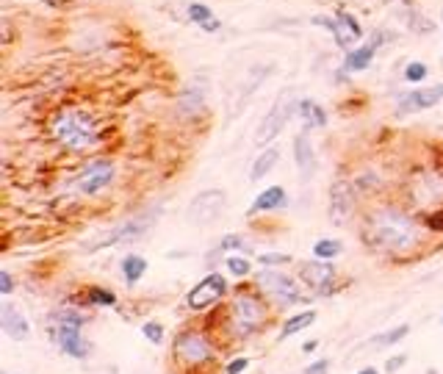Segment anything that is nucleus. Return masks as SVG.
Segmentation results:
<instances>
[{
    "mask_svg": "<svg viewBox=\"0 0 443 374\" xmlns=\"http://www.w3.org/2000/svg\"><path fill=\"white\" fill-rule=\"evenodd\" d=\"M205 106V83H191V86H186L183 92H181V100H178V109L186 114V116H191V114H197L200 109Z\"/></svg>",
    "mask_w": 443,
    "mask_h": 374,
    "instance_id": "23",
    "label": "nucleus"
},
{
    "mask_svg": "<svg viewBox=\"0 0 443 374\" xmlns=\"http://www.w3.org/2000/svg\"><path fill=\"white\" fill-rule=\"evenodd\" d=\"M56 322V330H53V338L56 344L61 346V352H67L70 358H86V341L80 336V327L86 322V316L80 313H70V310H56L50 316Z\"/></svg>",
    "mask_w": 443,
    "mask_h": 374,
    "instance_id": "6",
    "label": "nucleus"
},
{
    "mask_svg": "<svg viewBox=\"0 0 443 374\" xmlns=\"http://www.w3.org/2000/svg\"><path fill=\"white\" fill-rule=\"evenodd\" d=\"M294 161H296L299 175H302V181H310V175L316 172V152H313V145H310V136H308V133H296Z\"/></svg>",
    "mask_w": 443,
    "mask_h": 374,
    "instance_id": "19",
    "label": "nucleus"
},
{
    "mask_svg": "<svg viewBox=\"0 0 443 374\" xmlns=\"http://www.w3.org/2000/svg\"><path fill=\"white\" fill-rule=\"evenodd\" d=\"M272 75V64H255V67H250L247 75H244V80L238 83V89H236V97H233V114L238 111L241 106H247V100L258 92L260 86H263V80Z\"/></svg>",
    "mask_w": 443,
    "mask_h": 374,
    "instance_id": "15",
    "label": "nucleus"
},
{
    "mask_svg": "<svg viewBox=\"0 0 443 374\" xmlns=\"http://www.w3.org/2000/svg\"><path fill=\"white\" fill-rule=\"evenodd\" d=\"M407 333H410V325H399V327L388 330L385 336H374L371 338V344H374V346H391V344H399Z\"/></svg>",
    "mask_w": 443,
    "mask_h": 374,
    "instance_id": "29",
    "label": "nucleus"
},
{
    "mask_svg": "<svg viewBox=\"0 0 443 374\" xmlns=\"http://www.w3.org/2000/svg\"><path fill=\"white\" fill-rule=\"evenodd\" d=\"M341 241H335V239H319L316 244H313V255L319 258V261H332V258H338L341 255Z\"/></svg>",
    "mask_w": 443,
    "mask_h": 374,
    "instance_id": "27",
    "label": "nucleus"
},
{
    "mask_svg": "<svg viewBox=\"0 0 443 374\" xmlns=\"http://www.w3.org/2000/svg\"><path fill=\"white\" fill-rule=\"evenodd\" d=\"M358 374H380V372H377L374 366H366V369H360V372H358Z\"/></svg>",
    "mask_w": 443,
    "mask_h": 374,
    "instance_id": "40",
    "label": "nucleus"
},
{
    "mask_svg": "<svg viewBox=\"0 0 443 374\" xmlns=\"http://www.w3.org/2000/svg\"><path fill=\"white\" fill-rule=\"evenodd\" d=\"M222 250H244V239L236 236V233H227V236L219 241V253Z\"/></svg>",
    "mask_w": 443,
    "mask_h": 374,
    "instance_id": "33",
    "label": "nucleus"
},
{
    "mask_svg": "<svg viewBox=\"0 0 443 374\" xmlns=\"http://www.w3.org/2000/svg\"><path fill=\"white\" fill-rule=\"evenodd\" d=\"M405 363H407V355H399V358H391L385 369H388V372H396V369H402Z\"/></svg>",
    "mask_w": 443,
    "mask_h": 374,
    "instance_id": "38",
    "label": "nucleus"
},
{
    "mask_svg": "<svg viewBox=\"0 0 443 374\" xmlns=\"http://www.w3.org/2000/svg\"><path fill=\"white\" fill-rule=\"evenodd\" d=\"M0 291H3V294H11V291H14V280H11V275H8L6 269L0 272Z\"/></svg>",
    "mask_w": 443,
    "mask_h": 374,
    "instance_id": "37",
    "label": "nucleus"
},
{
    "mask_svg": "<svg viewBox=\"0 0 443 374\" xmlns=\"http://www.w3.org/2000/svg\"><path fill=\"white\" fill-rule=\"evenodd\" d=\"M86 302H89V305H103V308H111V305H116V294H114L111 289H100V286H95V289H89V291H86Z\"/></svg>",
    "mask_w": 443,
    "mask_h": 374,
    "instance_id": "28",
    "label": "nucleus"
},
{
    "mask_svg": "<svg viewBox=\"0 0 443 374\" xmlns=\"http://www.w3.org/2000/svg\"><path fill=\"white\" fill-rule=\"evenodd\" d=\"M316 322V310H302V313H296V316H291L286 325H283V333H280V338H289L294 336V333H299V330H305V327H310Z\"/></svg>",
    "mask_w": 443,
    "mask_h": 374,
    "instance_id": "26",
    "label": "nucleus"
},
{
    "mask_svg": "<svg viewBox=\"0 0 443 374\" xmlns=\"http://www.w3.org/2000/svg\"><path fill=\"white\" fill-rule=\"evenodd\" d=\"M150 224L152 222H147V217H139V219H131V222H125V224H119L114 233H109L100 244H95V247H89L92 253L95 250H103V247H116V244H122V241H131V239H139L145 230H147Z\"/></svg>",
    "mask_w": 443,
    "mask_h": 374,
    "instance_id": "17",
    "label": "nucleus"
},
{
    "mask_svg": "<svg viewBox=\"0 0 443 374\" xmlns=\"http://www.w3.org/2000/svg\"><path fill=\"white\" fill-rule=\"evenodd\" d=\"M310 23L327 28L341 50H352V47H358V42L363 39V25H360V20H358L352 11H344V8H338L332 17H313Z\"/></svg>",
    "mask_w": 443,
    "mask_h": 374,
    "instance_id": "7",
    "label": "nucleus"
},
{
    "mask_svg": "<svg viewBox=\"0 0 443 374\" xmlns=\"http://www.w3.org/2000/svg\"><path fill=\"white\" fill-rule=\"evenodd\" d=\"M313 349H316V341H305L302 344V352H313Z\"/></svg>",
    "mask_w": 443,
    "mask_h": 374,
    "instance_id": "39",
    "label": "nucleus"
},
{
    "mask_svg": "<svg viewBox=\"0 0 443 374\" xmlns=\"http://www.w3.org/2000/svg\"><path fill=\"white\" fill-rule=\"evenodd\" d=\"M142 333H145V338H147L150 344H161L164 341V325L161 322H147L142 327Z\"/></svg>",
    "mask_w": 443,
    "mask_h": 374,
    "instance_id": "32",
    "label": "nucleus"
},
{
    "mask_svg": "<svg viewBox=\"0 0 443 374\" xmlns=\"http://www.w3.org/2000/svg\"><path fill=\"white\" fill-rule=\"evenodd\" d=\"M363 239L366 244L382 253H394L402 255L407 250H413L421 239V230L413 217H407L405 211L396 208H380L374 211L366 224H363Z\"/></svg>",
    "mask_w": 443,
    "mask_h": 374,
    "instance_id": "1",
    "label": "nucleus"
},
{
    "mask_svg": "<svg viewBox=\"0 0 443 374\" xmlns=\"http://www.w3.org/2000/svg\"><path fill=\"white\" fill-rule=\"evenodd\" d=\"M114 175H116V169H114L109 158H97L78 175V188H80V194L95 197V194H100L103 188H109L114 183Z\"/></svg>",
    "mask_w": 443,
    "mask_h": 374,
    "instance_id": "11",
    "label": "nucleus"
},
{
    "mask_svg": "<svg viewBox=\"0 0 443 374\" xmlns=\"http://www.w3.org/2000/svg\"><path fill=\"white\" fill-rule=\"evenodd\" d=\"M266 322V305L255 294L238 291L230 305V327L236 336H253Z\"/></svg>",
    "mask_w": 443,
    "mask_h": 374,
    "instance_id": "4",
    "label": "nucleus"
},
{
    "mask_svg": "<svg viewBox=\"0 0 443 374\" xmlns=\"http://www.w3.org/2000/svg\"><path fill=\"white\" fill-rule=\"evenodd\" d=\"M255 286L260 289V294L274 302L277 308H294L308 302V294L296 286V280L286 272H277V269H263L255 277Z\"/></svg>",
    "mask_w": 443,
    "mask_h": 374,
    "instance_id": "3",
    "label": "nucleus"
},
{
    "mask_svg": "<svg viewBox=\"0 0 443 374\" xmlns=\"http://www.w3.org/2000/svg\"><path fill=\"white\" fill-rule=\"evenodd\" d=\"M355 211V188L349 181H338L330 188V219L335 224H346Z\"/></svg>",
    "mask_w": 443,
    "mask_h": 374,
    "instance_id": "14",
    "label": "nucleus"
},
{
    "mask_svg": "<svg viewBox=\"0 0 443 374\" xmlns=\"http://www.w3.org/2000/svg\"><path fill=\"white\" fill-rule=\"evenodd\" d=\"M224 266H227V272H230V275H236V277L250 275V261H247V258H241V255H230V258L224 261Z\"/></svg>",
    "mask_w": 443,
    "mask_h": 374,
    "instance_id": "31",
    "label": "nucleus"
},
{
    "mask_svg": "<svg viewBox=\"0 0 443 374\" xmlns=\"http://www.w3.org/2000/svg\"><path fill=\"white\" fill-rule=\"evenodd\" d=\"M277 161H280V150L277 147H269L263 150L258 158H255V164H253V169H250V181L253 183H258V181H263L274 167H277Z\"/></svg>",
    "mask_w": 443,
    "mask_h": 374,
    "instance_id": "24",
    "label": "nucleus"
},
{
    "mask_svg": "<svg viewBox=\"0 0 443 374\" xmlns=\"http://www.w3.org/2000/svg\"><path fill=\"white\" fill-rule=\"evenodd\" d=\"M427 75H430V70H427V64L424 61H410L405 67V80L407 83H424L427 80Z\"/></svg>",
    "mask_w": 443,
    "mask_h": 374,
    "instance_id": "30",
    "label": "nucleus"
},
{
    "mask_svg": "<svg viewBox=\"0 0 443 374\" xmlns=\"http://www.w3.org/2000/svg\"><path fill=\"white\" fill-rule=\"evenodd\" d=\"M380 34H374L369 44H360V47H352V50H346V56H344V70L346 73H363V70H369L371 61H374V53H377V47H380Z\"/></svg>",
    "mask_w": 443,
    "mask_h": 374,
    "instance_id": "18",
    "label": "nucleus"
},
{
    "mask_svg": "<svg viewBox=\"0 0 443 374\" xmlns=\"http://www.w3.org/2000/svg\"><path fill=\"white\" fill-rule=\"evenodd\" d=\"M441 20H443V11H441Z\"/></svg>",
    "mask_w": 443,
    "mask_h": 374,
    "instance_id": "41",
    "label": "nucleus"
},
{
    "mask_svg": "<svg viewBox=\"0 0 443 374\" xmlns=\"http://www.w3.org/2000/svg\"><path fill=\"white\" fill-rule=\"evenodd\" d=\"M186 14H188V20H191L194 25H200V28H202V31H208V34H217V31H222V20L219 17H214V11H211L205 3H188Z\"/></svg>",
    "mask_w": 443,
    "mask_h": 374,
    "instance_id": "21",
    "label": "nucleus"
},
{
    "mask_svg": "<svg viewBox=\"0 0 443 374\" xmlns=\"http://www.w3.org/2000/svg\"><path fill=\"white\" fill-rule=\"evenodd\" d=\"M247 366H250V358H236V361H230V363H227V369H224V372L227 374H241V372H247Z\"/></svg>",
    "mask_w": 443,
    "mask_h": 374,
    "instance_id": "35",
    "label": "nucleus"
},
{
    "mask_svg": "<svg viewBox=\"0 0 443 374\" xmlns=\"http://www.w3.org/2000/svg\"><path fill=\"white\" fill-rule=\"evenodd\" d=\"M227 294V277L219 272H211L208 277H202L188 294H186V305L191 310H205L211 305H217L222 297Z\"/></svg>",
    "mask_w": 443,
    "mask_h": 374,
    "instance_id": "9",
    "label": "nucleus"
},
{
    "mask_svg": "<svg viewBox=\"0 0 443 374\" xmlns=\"http://www.w3.org/2000/svg\"><path fill=\"white\" fill-rule=\"evenodd\" d=\"M0 327H3L6 336L14 338V341H25V338L31 336L28 319H25L11 302H3V305H0Z\"/></svg>",
    "mask_w": 443,
    "mask_h": 374,
    "instance_id": "16",
    "label": "nucleus"
},
{
    "mask_svg": "<svg viewBox=\"0 0 443 374\" xmlns=\"http://www.w3.org/2000/svg\"><path fill=\"white\" fill-rule=\"evenodd\" d=\"M438 103H443V83L435 86H424V89H410L399 100V114H415V111H430Z\"/></svg>",
    "mask_w": 443,
    "mask_h": 374,
    "instance_id": "12",
    "label": "nucleus"
},
{
    "mask_svg": "<svg viewBox=\"0 0 443 374\" xmlns=\"http://www.w3.org/2000/svg\"><path fill=\"white\" fill-rule=\"evenodd\" d=\"M145 272H147V261H145L142 255L131 253V255L122 258V277H125L128 286H136V283L145 277Z\"/></svg>",
    "mask_w": 443,
    "mask_h": 374,
    "instance_id": "25",
    "label": "nucleus"
},
{
    "mask_svg": "<svg viewBox=\"0 0 443 374\" xmlns=\"http://www.w3.org/2000/svg\"><path fill=\"white\" fill-rule=\"evenodd\" d=\"M299 277L316 294H330V291H335V266L330 261H313L299 266Z\"/></svg>",
    "mask_w": 443,
    "mask_h": 374,
    "instance_id": "13",
    "label": "nucleus"
},
{
    "mask_svg": "<svg viewBox=\"0 0 443 374\" xmlns=\"http://www.w3.org/2000/svg\"><path fill=\"white\" fill-rule=\"evenodd\" d=\"M327 372H330V361H316V363H310L302 374H327Z\"/></svg>",
    "mask_w": 443,
    "mask_h": 374,
    "instance_id": "36",
    "label": "nucleus"
},
{
    "mask_svg": "<svg viewBox=\"0 0 443 374\" xmlns=\"http://www.w3.org/2000/svg\"><path fill=\"white\" fill-rule=\"evenodd\" d=\"M53 136L59 139V145L73 152H83L97 145L100 133H97V122L95 116L83 109H64L53 122Z\"/></svg>",
    "mask_w": 443,
    "mask_h": 374,
    "instance_id": "2",
    "label": "nucleus"
},
{
    "mask_svg": "<svg viewBox=\"0 0 443 374\" xmlns=\"http://www.w3.org/2000/svg\"><path fill=\"white\" fill-rule=\"evenodd\" d=\"M289 203V194L283 186H269L255 197V203L250 205V214H260V211H277Z\"/></svg>",
    "mask_w": 443,
    "mask_h": 374,
    "instance_id": "20",
    "label": "nucleus"
},
{
    "mask_svg": "<svg viewBox=\"0 0 443 374\" xmlns=\"http://www.w3.org/2000/svg\"><path fill=\"white\" fill-rule=\"evenodd\" d=\"M224 211V191L222 188H205L200 191L188 208H186V222L200 227V224H214Z\"/></svg>",
    "mask_w": 443,
    "mask_h": 374,
    "instance_id": "8",
    "label": "nucleus"
},
{
    "mask_svg": "<svg viewBox=\"0 0 443 374\" xmlns=\"http://www.w3.org/2000/svg\"><path fill=\"white\" fill-rule=\"evenodd\" d=\"M441 322H443V316H441Z\"/></svg>",
    "mask_w": 443,
    "mask_h": 374,
    "instance_id": "42",
    "label": "nucleus"
},
{
    "mask_svg": "<svg viewBox=\"0 0 443 374\" xmlns=\"http://www.w3.org/2000/svg\"><path fill=\"white\" fill-rule=\"evenodd\" d=\"M258 261L263 263V266H277V263H289L291 258H289V255H283V253H263Z\"/></svg>",
    "mask_w": 443,
    "mask_h": 374,
    "instance_id": "34",
    "label": "nucleus"
},
{
    "mask_svg": "<svg viewBox=\"0 0 443 374\" xmlns=\"http://www.w3.org/2000/svg\"><path fill=\"white\" fill-rule=\"evenodd\" d=\"M296 116L305 122V128H324L327 125V111L316 100H310V97L296 103Z\"/></svg>",
    "mask_w": 443,
    "mask_h": 374,
    "instance_id": "22",
    "label": "nucleus"
},
{
    "mask_svg": "<svg viewBox=\"0 0 443 374\" xmlns=\"http://www.w3.org/2000/svg\"><path fill=\"white\" fill-rule=\"evenodd\" d=\"M175 355L181 361H186V363H194V366H202V363H208L214 358L208 338L202 333H197V330H186V333L175 338Z\"/></svg>",
    "mask_w": 443,
    "mask_h": 374,
    "instance_id": "10",
    "label": "nucleus"
},
{
    "mask_svg": "<svg viewBox=\"0 0 443 374\" xmlns=\"http://www.w3.org/2000/svg\"><path fill=\"white\" fill-rule=\"evenodd\" d=\"M296 103H299V100H296L289 89L277 95L274 106L266 111V116L260 119L258 131H255V145H258V147L269 145V142H274V139L283 133V128L289 125V119L296 114Z\"/></svg>",
    "mask_w": 443,
    "mask_h": 374,
    "instance_id": "5",
    "label": "nucleus"
}]
</instances>
